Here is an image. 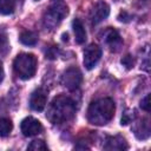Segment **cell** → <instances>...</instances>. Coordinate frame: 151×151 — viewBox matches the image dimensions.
I'll list each match as a JSON object with an SVG mask.
<instances>
[{
	"instance_id": "6da1fadb",
	"label": "cell",
	"mask_w": 151,
	"mask_h": 151,
	"mask_svg": "<svg viewBox=\"0 0 151 151\" xmlns=\"http://www.w3.org/2000/svg\"><path fill=\"white\" fill-rule=\"evenodd\" d=\"M76 114V103L72 98L60 94L53 98L51 101L46 118L52 124H63L68 120H71Z\"/></svg>"
},
{
	"instance_id": "7a4b0ae2",
	"label": "cell",
	"mask_w": 151,
	"mask_h": 151,
	"mask_svg": "<svg viewBox=\"0 0 151 151\" xmlns=\"http://www.w3.org/2000/svg\"><path fill=\"white\" fill-rule=\"evenodd\" d=\"M116 105L111 98H100L92 101L87 110V120L92 125L107 124L114 116Z\"/></svg>"
},
{
	"instance_id": "3957f363",
	"label": "cell",
	"mask_w": 151,
	"mask_h": 151,
	"mask_svg": "<svg viewBox=\"0 0 151 151\" xmlns=\"http://www.w3.org/2000/svg\"><path fill=\"white\" fill-rule=\"evenodd\" d=\"M14 73L22 80L31 79L37 71V58L31 53H20L13 61Z\"/></svg>"
},
{
	"instance_id": "277c9868",
	"label": "cell",
	"mask_w": 151,
	"mask_h": 151,
	"mask_svg": "<svg viewBox=\"0 0 151 151\" xmlns=\"http://www.w3.org/2000/svg\"><path fill=\"white\" fill-rule=\"evenodd\" d=\"M67 13H68V8L63 2V0H54V2L48 7L46 13L44 14L42 18L44 26L50 29L57 27L67 15Z\"/></svg>"
},
{
	"instance_id": "5b68a950",
	"label": "cell",
	"mask_w": 151,
	"mask_h": 151,
	"mask_svg": "<svg viewBox=\"0 0 151 151\" xmlns=\"http://www.w3.org/2000/svg\"><path fill=\"white\" fill-rule=\"evenodd\" d=\"M83 81V74L77 67H68L61 76V85L70 91L77 90Z\"/></svg>"
},
{
	"instance_id": "8992f818",
	"label": "cell",
	"mask_w": 151,
	"mask_h": 151,
	"mask_svg": "<svg viewBox=\"0 0 151 151\" xmlns=\"http://www.w3.org/2000/svg\"><path fill=\"white\" fill-rule=\"evenodd\" d=\"M100 40L103 42H105L109 48L113 52H117L120 50L122 45H123V40L119 35V33L112 28V27H107L106 29H104L100 34Z\"/></svg>"
},
{
	"instance_id": "52a82bcc",
	"label": "cell",
	"mask_w": 151,
	"mask_h": 151,
	"mask_svg": "<svg viewBox=\"0 0 151 151\" xmlns=\"http://www.w3.org/2000/svg\"><path fill=\"white\" fill-rule=\"evenodd\" d=\"M100 57H101V48L96 44L88 45L84 50V66L87 70H92L100 60Z\"/></svg>"
},
{
	"instance_id": "ba28073f",
	"label": "cell",
	"mask_w": 151,
	"mask_h": 151,
	"mask_svg": "<svg viewBox=\"0 0 151 151\" xmlns=\"http://www.w3.org/2000/svg\"><path fill=\"white\" fill-rule=\"evenodd\" d=\"M109 14H110V7L106 2H104V1L96 2L90 13V19H91L92 25L100 24L109 17Z\"/></svg>"
},
{
	"instance_id": "9c48e42d",
	"label": "cell",
	"mask_w": 151,
	"mask_h": 151,
	"mask_svg": "<svg viewBox=\"0 0 151 151\" xmlns=\"http://www.w3.org/2000/svg\"><path fill=\"white\" fill-rule=\"evenodd\" d=\"M20 129L25 137H33L42 131V125L38 119L33 117H26L25 119H22Z\"/></svg>"
},
{
	"instance_id": "30bf717a",
	"label": "cell",
	"mask_w": 151,
	"mask_h": 151,
	"mask_svg": "<svg viewBox=\"0 0 151 151\" xmlns=\"http://www.w3.org/2000/svg\"><path fill=\"white\" fill-rule=\"evenodd\" d=\"M46 103H47V93H46L45 90L38 88L31 94L29 106H31L32 110L38 111V112L42 111L46 106Z\"/></svg>"
},
{
	"instance_id": "8fae6325",
	"label": "cell",
	"mask_w": 151,
	"mask_h": 151,
	"mask_svg": "<svg viewBox=\"0 0 151 151\" xmlns=\"http://www.w3.org/2000/svg\"><path fill=\"white\" fill-rule=\"evenodd\" d=\"M127 147H129V145H127L125 138L119 136V134L106 137V140L104 144L105 150H119V151H122V150H126Z\"/></svg>"
},
{
	"instance_id": "7c38bea8",
	"label": "cell",
	"mask_w": 151,
	"mask_h": 151,
	"mask_svg": "<svg viewBox=\"0 0 151 151\" xmlns=\"http://www.w3.org/2000/svg\"><path fill=\"white\" fill-rule=\"evenodd\" d=\"M132 130H133V132H134V134H136V137L138 139H142V140L147 139L149 136H150V123H149V119L144 118V119L137 122L133 125Z\"/></svg>"
},
{
	"instance_id": "4fadbf2b",
	"label": "cell",
	"mask_w": 151,
	"mask_h": 151,
	"mask_svg": "<svg viewBox=\"0 0 151 151\" xmlns=\"http://www.w3.org/2000/svg\"><path fill=\"white\" fill-rule=\"evenodd\" d=\"M72 28L74 32V37H76V42L81 45L85 42L86 40V31L84 28L83 22L79 19H74L72 22Z\"/></svg>"
},
{
	"instance_id": "5bb4252c",
	"label": "cell",
	"mask_w": 151,
	"mask_h": 151,
	"mask_svg": "<svg viewBox=\"0 0 151 151\" xmlns=\"http://www.w3.org/2000/svg\"><path fill=\"white\" fill-rule=\"evenodd\" d=\"M19 40L26 46H33L38 41V34L32 31H22L19 35Z\"/></svg>"
},
{
	"instance_id": "9a60e30c",
	"label": "cell",
	"mask_w": 151,
	"mask_h": 151,
	"mask_svg": "<svg viewBox=\"0 0 151 151\" xmlns=\"http://www.w3.org/2000/svg\"><path fill=\"white\" fill-rule=\"evenodd\" d=\"M18 0H0V13L4 15L12 14L15 11Z\"/></svg>"
},
{
	"instance_id": "2e32d148",
	"label": "cell",
	"mask_w": 151,
	"mask_h": 151,
	"mask_svg": "<svg viewBox=\"0 0 151 151\" xmlns=\"http://www.w3.org/2000/svg\"><path fill=\"white\" fill-rule=\"evenodd\" d=\"M13 129V124L8 118H0V137H7Z\"/></svg>"
},
{
	"instance_id": "e0dca14e",
	"label": "cell",
	"mask_w": 151,
	"mask_h": 151,
	"mask_svg": "<svg viewBox=\"0 0 151 151\" xmlns=\"http://www.w3.org/2000/svg\"><path fill=\"white\" fill-rule=\"evenodd\" d=\"M28 150H32V151H40V150H47V145L45 144L44 140H40V139H37V140H33L28 147Z\"/></svg>"
},
{
	"instance_id": "ac0fdd59",
	"label": "cell",
	"mask_w": 151,
	"mask_h": 151,
	"mask_svg": "<svg viewBox=\"0 0 151 151\" xmlns=\"http://www.w3.org/2000/svg\"><path fill=\"white\" fill-rule=\"evenodd\" d=\"M9 51V44L6 38V35L0 34V57L5 55Z\"/></svg>"
},
{
	"instance_id": "d6986e66",
	"label": "cell",
	"mask_w": 151,
	"mask_h": 151,
	"mask_svg": "<svg viewBox=\"0 0 151 151\" xmlns=\"http://www.w3.org/2000/svg\"><path fill=\"white\" fill-rule=\"evenodd\" d=\"M134 118V112L132 110H126L123 116H122V120H120V124L122 125H127L129 123H131Z\"/></svg>"
},
{
	"instance_id": "ffe728a7",
	"label": "cell",
	"mask_w": 151,
	"mask_h": 151,
	"mask_svg": "<svg viewBox=\"0 0 151 151\" xmlns=\"http://www.w3.org/2000/svg\"><path fill=\"white\" fill-rule=\"evenodd\" d=\"M120 63H122V65H123V66H125L126 68H132V67H133V64H134V60H133L132 55L126 54L125 57H123V58H122Z\"/></svg>"
},
{
	"instance_id": "44dd1931",
	"label": "cell",
	"mask_w": 151,
	"mask_h": 151,
	"mask_svg": "<svg viewBox=\"0 0 151 151\" xmlns=\"http://www.w3.org/2000/svg\"><path fill=\"white\" fill-rule=\"evenodd\" d=\"M149 99H150V96L149 94H146L142 100H140V107H142V110H144V111H146V112H149L150 111V103H149Z\"/></svg>"
},
{
	"instance_id": "7402d4cb",
	"label": "cell",
	"mask_w": 151,
	"mask_h": 151,
	"mask_svg": "<svg viewBox=\"0 0 151 151\" xmlns=\"http://www.w3.org/2000/svg\"><path fill=\"white\" fill-rule=\"evenodd\" d=\"M131 19V17L126 13V12H122L119 15H118V20L119 21H124V22H127L129 20Z\"/></svg>"
},
{
	"instance_id": "603a6c76",
	"label": "cell",
	"mask_w": 151,
	"mask_h": 151,
	"mask_svg": "<svg viewBox=\"0 0 151 151\" xmlns=\"http://www.w3.org/2000/svg\"><path fill=\"white\" fill-rule=\"evenodd\" d=\"M4 76H5L4 67H2V64H1V61H0V83H1V81H2V79H4Z\"/></svg>"
}]
</instances>
